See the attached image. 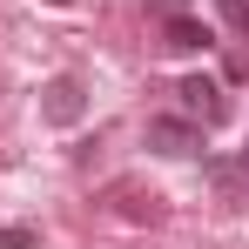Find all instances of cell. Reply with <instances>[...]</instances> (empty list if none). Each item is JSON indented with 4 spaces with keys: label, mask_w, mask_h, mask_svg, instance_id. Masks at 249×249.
<instances>
[{
    "label": "cell",
    "mask_w": 249,
    "mask_h": 249,
    "mask_svg": "<svg viewBox=\"0 0 249 249\" xmlns=\"http://www.w3.org/2000/svg\"><path fill=\"white\" fill-rule=\"evenodd\" d=\"M175 101H182V115H189V122H202V128H215L222 115H229V94L209 81V74H189V81L175 88Z\"/></svg>",
    "instance_id": "obj_2"
},
{
    "label": "cell",
    "mask_w": 249,
    "mask_h": 249,
    "mask_svg": "<svg viewBox=\"0 0 249 249\" xmlns=\"http://www.w3.org/2000/svg\"><path fill=\"white\" fill-rule=\"evenodd\" d=\"M41 115H47L54 128H74V122L88 115V94H81V81H74V74L47 81V88H41Z\"/></svg>",
    "instance_id": "obj_3"
},
{
    "label": "cell",
    "mask_w": 249,
    "mask_h": 249,
    "mask_svg": "<svg viewBox=\"0 0 249 249\" xmlns=\"http://www.w3.org/2000/svg\"><path fill=\"white\" fill-rule=\"evenodd\" d=\"M243 162H249V155H243Z\"/></svg>",
    "instance_id": "obj_6"
},
{
    "label": "cell",
    "mask_w": 249,
    "mask_h": 249,
    "mask_svg": "<svg viewBox=\"0 0 249 249\" xmlns=\"http://www.w3.org/2000/svg\"><path fill=\"white\" fill-rule=\"evenodd\" d=\"M162 47H168V54H202V47H209V27L189 20V14H162Z\"/></svg>",
    "instance_id": "obj_4"
},
{
    "label": "cell",
    "mask_w": 249,
    "mask_h": 249,
    "mask_svg": "<svg viewBox=\"0 0 249 249\" xmlns=\"http://www.w3.org/2000/svg\"><path fill=\"white\" fill-rule=\"evenodd\" d=\"M0 249H34V236L27 229H0Z\"/></svg>",
    "instance_id": "obj_5"
},
{
    "label": "cell",
    "mask_w": 249,
    "mask_h": 249,
    "mask_svg": "<svg viewBox=\"0 0 249 249\" xmlns=\"http://www.w3.org/2000/svg\"><path fill=\"white\" fill-rule=\"evenodd\" d=\"M142 142H148L155 155H175V162H182V155L202 148V122H189V115H155V122L142 128Z\"/></svg>",
    "instance_id": "obj_1"
}]
</instances>
